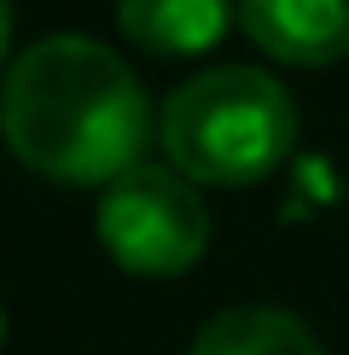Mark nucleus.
Wrapping results in <instances>:
<instances>
[{"label": "nucleus", "mask_w": 349, "mask_h": 355, "mask_svg": "<svg viewBox=\"0 0 349 355\" xmlns=\"http://www.w3.org/2000/svg\"><path fill=\"white\" fill-rule=\"evenodd\" d=\"M0 135L35 175L111 187L140 164L152 105L140 76L93 35H41L0 87Z\"/></svg>", "instance_id": "nucleus-1"}, {"label": "nucleus", "mask_w": 349, "mask_h": 355, "mask_svg": "<svg viewBox=\"0 0 349 355\" xmlns=\"http://www.w3.org/2000/svg\"><path fill=\"white\" fill-rule=\"evenodd\" d=\"M157 140L193 187H256L297 146V105L268 70L215 64L163 99Z\"/></svg>", "instance_id": "nucleus-2"}, {"label": "nucleus", "mask_w": 349, "mask_h": 355, "mask_svg": "<svg viewBox=\"0 0 349 355\" xmlns=\"http://www.w3.org/2000/svg\"><path fill=\"white\" fill-rule=\"evenodd\" d=\"M93 227L116 268L152 279L186 274L210 245V210L198 187L169 164H134L128 175H116L99 192Z\"/></svg>", "instance_id": "nucleus-3"}, {"label": "nucleus", "mask_w": 349, "mask_h": 355, "mask_svg": "<svg viewBox=\"0 0 349 355\" xmlns=\"http://www.w3.org/2000/svg\"><path fill=\"white\" fill-rule=\"evenodd\" d=\"M239 24L280 64H338L349 58V0H239Z\"/></svg>", "instance_id": "nucleus-4"}, {"label": "nucleus", "mask_w": 349, "mask_h": 355, "mask_svg": "<svg viewBox=\"0 0 349 355\" xmlns=\"http://www.w3.org/2000/svg\"><path fill=\"white\" fill-rule=\"evenodd\" d=\"M227 0H116V24L157 58H193L227 35Z\"/></svg>", "instance_id": "nucleus-5"}, {"label": "nucleus", "mask_w": 349, "mask_h": 355, "mask_svg": "<svg viewBox=\"0 0 349 355\" xmlns=\"http://www.w3.org/2000/svg\"><path fill=\"white\" fill-rule=\"evenodd\" d=\"M193 355H326V349L291 309L244 303V309H222L193 338Z\"/></svg>", "instance_id": "nucleus-6"}, {"label": "nucleus", "mask_w": 349, "mask_h": 355, "mask_svg": "<svg viewBox=\"0 0 349 355\" xmlns=\"http://www.w3.org/2000/svg\"><path fill=\"white\" fill-rule=\"evenodd\" d=\"M6 47H12V0H0V64H6Z\"/></svg>", "instance_id": "nucleus-7"}, {"label": "nucleus", "mask_w": 349, "mask_h": 355, "mask_svg": "<svg viewBox=\"0 0 349 355\" xmlns=\"http://www.w3.org/2000/svg\"><path fill=\"white\" fill-rule=\"evenodd\" d=\"M0 338H6V309H0Z\"/></svg>", "instance_id": "nucleus-8"}]
</instances>
